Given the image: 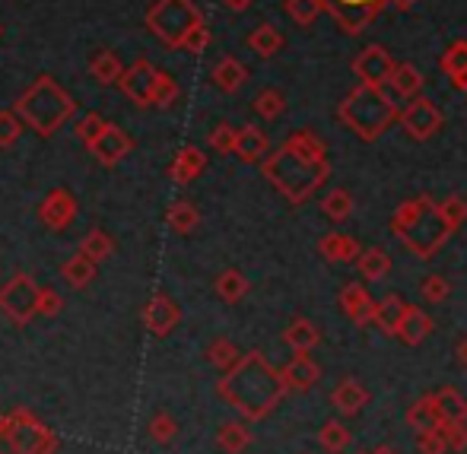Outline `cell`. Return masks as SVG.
I'll return each instance as SVG.
<instances>
[{
  "instance_id": "cell-50",
  "label": "cell",
  "mask_w": 467,
  "mask_h": 454,
  "mask_svg": "<svg viewBox=\"0 0 467 454\" xmlns=\"http://www.w3.org/2000/svg\"><path fill=\"white\" fill-rule=\"evenodd\" d=\"M417 451L420 454H449V442H445V432L442 429H430V432H420L417 436Z\"/></svg>"
},
{
  "instance_id": "cell-22",
  "label": "cell",
  "mask_w": 467,
  "mask_h": 454,
  "mask_svg": "<svg viewBox=\"0 0 467 454\" xmlns=\"http://www.w3.org/2000/svg\"><path fill=\"white\" fill-rule=\"evenodd\" d=\"M407 302H404V295H398V293H388L385 299H379L375 302V315H372V325L379 327L385 337H394L398 334V327H400V321H404V315H407Z\"/></svg>"
},
{
  "instance_id": "cell-9",
  "label": "cell",
  "mask_w": 467,
  "mask_h": 454,
  "mask_svg": "<svg viewBox=\"0 0 467 454\" xmlns=\"http://www.w3.org/2000/svg\"><path fill=\"white\" fill-rule=\"evenodd\" d=\"M398 124L404 128V134L410 137V140L426 143V140H432L439 130H442L445 115L430 96H417V98H410L404 108H400Z\"/></svg>"
},
{
  "instance_id": "cell-48",
  "label": "cell",
  "mask_w": 467,
  "mask_h": 454,
  "mask_svg": "<svg viewBox=\"0 0 467 454\" xmlns=\"http://www.w3.org/2000/svg\"><path fill=\"white\" fill-rule=\"evenodd\" d=\"M175 432H179V423H175L169 413H156V417L150 419V436H153V442L169 445L175 439Z\"/></svg>"
},
{
  "instance_id": "cell-33",
  "label": "cell",
  "mask_w": 467,
  "mask_h": 454,
  "mask_svg": "<svg viewBox=\"0 0 467 454\" xmlns=\"http://www.w3.org/2000/svg\"><path fill=\"white\" fill-rule=\"evenodd\" d=\"M248 48H252L258 57H274L283 48L280 29H277V26H271V23L254 26V29L248 32Z\"/></svg>"
},
{
  "instance_id": "cell-29",
  "label": "cell",
  "mask_w": 467,
  "mask_h": 454,
  "mask_svg": "<svg viewBox=\"0 0 467 454\" xmlns=\"http://www.w3.org/2000/svg\"><path fill=\"white\" fill-rule=\"evenodd\" d=\"M357 271L363 276L366 283H381L388 273H391V254L385 252V248H366L363 254H359L357 261Z\"/></svg>"
},
{
  "instance_id": "cell-18",
  "label": "cell",
  "mask_w": 467,
  "mask_h": 454,
  "mask_svg": "<svg viewBox=\"0 0 467 454\" xmlns=\"http://www.w3.org/2000/svg\"><path fill=\"white\" fill-rule=\"evenodd\" d=\"M363 252L366 248L359 245L353 235H344V232H327L318 239V254L327 264H357Z\"/></svg>"
},
{
  "instance_id": "cell-34",
  "label": "cell",
  "mask_w": 467,
  "mask_h": 454,
  "mask_svg": "<svg viewBox=\"0 0 467 454\" xmlns=\"http://www.w3.org/2000/svg\"><path fill=\"white\" fill-rule=\"evenodd\" d=\"M321 213L331 222H347L353 216V194L347 188H331L321 197Z\"/></svg>"
},
{
  "instance_id": "cell-1",
  "label": "cell",
  "mask_w": 467,
  "mask_h": 454,
  "mask_svg": "<svg viewBox=\"0 0 467 454\" xmlns=\"http://www.w3.org/2000/svg\"><path fill=\"white\" fill-rule=\"evenodd\" d=\"M265 179L286 197L293 207L308 203L331 179L327 143L315 130H293L286 140L261 162Z\"/></svg>"
},
{
  "instance_id": "cell-16",
  "label": "cell",
  "mask_w": 467,
  "mask_h": 454,
  "mask_svg": "<svg viewBox=\"0 0 467 454\" xmlns=\"http://www.w3.org/2000/svg\"><path fill=\"white\" fill-rule=\"evenodd\" d=\"M375 302H379V299H372V293L363 286V283H347V286L340 289V308H344V315L357 327L372 325Z\"/></svg>"
},
{
  "instance_id": "cell-49",
  "label": "cell",
  "mask_w": 467,
  "mask_h": 454,
  "mask_svg": "<svg viewBox=\"0 0 467 454\" xmlns=\"http://www.w3.org/2000/svg\"><path fill=\"white\" fill-rule=\"evenodd\" d=\"M105 124H109V121H105L102 115H96V111H87V115H83L80 121H77V128H74V130H77V137H80V140L89 147V143H93L96 137L105 130Z\"/></svg>"
},
{
  "instance_id": "cell-17",
  "label": "cell",
  "mask_w": 467,
  "mask_h": 454,
  "mask_svg": "<svg viewBox=\"0 0 467 454\" xmlns=\"http://www.w3.org/2000/svg\"><path fill=\"white\" fill-rule=\"evenodd\" d=\"M369 400H372L369 387H366L363 381H357V378H344L331 391V404H334V410H337L340 417H357V413H363L366 407H369Z\"/></svg>"
},
{
  "instance_id": "cell-25",
  "label": "cell",
  "mask_w": 467,
  "mask_h": 454,
  "mask_svg": "<svg viewBox=\"0 0 467 454\" xmlns=\"http://www.w3.org/2000/svg\"><path fill=\"white\" fill-rule=\"evenodd\" d=\"M203 169H207V156L197 147H182L179 156L172 160V166H169V179L175 184H191Z\"/></svg>"
},
{
  "instance_id": "cell-14",
  "label": "cell",
  "mask_w": 467,
  "mask_h": 454,
  "mask_svg": "<svg viewBox=\"0 0 467 454\" xmlns=\"http://www.w3.org/2000/svg\"><path fill=\"white\" fill-rule=\"evenodd\" d=\"M38 220H42L48 229H55V232L67 229L70 222L77 220V197L70 194V191H64V188L48 191V194H45V201L38 203Z\"/></svg>"
},
{
  "instance_id": "cell-19",
  "label": "cell",
  "mask_w": 467,
  "mask_h": 454,
  "mask_svg": "<svg viewBox=\"0 0 467 454\" xmlns=\"http://www.w3.org/2000/svg\"><path fill=\"white\" fill-rule=\"evenodd\" d=\"M280 375H283V381H286L289 391H312V387L321 381V366L315 363L308 353H296V356L280 368Z\"/></svg>"
},
{
  "instance_id": "cell-39",
  "label": "cell",
  "mask_w": 467,
  "mask_h": 454,
  "mask_svg": "<svg viewBox=\"0 0 467 454\" xmlns=\"http://www.w3.org/2000/svg\"><path fill=\"white\" fill-rule=\"evenodd\" d=\"M242 359V353H239V346L233 344V340H226V337H216V340H210V346H207V363L213 366V368H220V372H229L235 363Z\"/></svg>"
},
{
  "instance_id": "cell-31",
  "label": "cell",
  "mask_w": 467,
  "mask_h": 454,
  "mask_svg": "<svg viewBox=\"0 0 467 454\" xmlns=\"http://www.w3.org/2000/svg\"><path fill=\"white\" fill-rule=\"evenodd\" d=\"M166 222H169V229H172V232L191 235L197 226H201V210L182 197V201H172V207H169V213H166Z\"/></svg>"
},
{
  "instance_id": "cell-13",
  "label": "cell",
  "mask_w": 467,
  "mask_h": 454,
  "mask_svg": "<svg viewBox=\"0 0 467 454\" xmlns=\"http://www.w3.org/2000/svg\"><path fill=\"white\" fill-rule=\"evenodd\" d=\"M179 321H182L179 302L166 293H156L153 299L147 302V308H143V325H147V331L153 334V337L172 334L175 327H179Z\"/></svg>"
},
{
  "instance_id": "cell-51",
  "label": "cell",
  "mask_w": 467,
  "mask_h": 454,
  "mask_svg": "<svg viewBox=\"0 0 467 454\" xmlns=\"http://www.w3.org/2000/svg\"><path fill=\"white\" fill-rule=\"evenodd\" d=\"M61 308H64V295L57 293V289H51V286L38 289V315L55 318V315H61Z\"/></svg>"
},
{
  "instance_id": "cell-10",
  "label": "cell",
  "mask_w": 467,
  "mask_h": 454,
  "mask_svg": "<svg viewBox=\"0 0 467 454\" xmlns=\"http://www.w3.org/2000/svg\"><path fill=\"white\" fill-rule=\"evenodd\" d=\"M38 283L29 273H16L13 280L4 283L0 289V308L6 312V318L16 325H29L38 315Z\"/></svg>"
},
{
  "instance_id": "cell-44",
  "label": "cell",
  "mask_w": 467,
  "mask_h": 454,
  "mask_svg": "<svg viewBox=\"0 0 467 454\" xmlns=\"http://www.w3.org/2000/svg\"><path fill=\"white\" fill-rule=\"evenodd\" d=\"M235 140H239V130H235L233 124H226V121H220L207 134L210 150H213V153H220V156H235Z\"/></svg>"
},
{
  "instance_id": "cell-8",
  "label": "cell",
  "mask_w": 467,
  "mask_h": 454,
  "mask_svg": "<svg viewBox=\"0 0 467 454\" xmlns=\"http://www.w3.org/2000/svg\"><path fill=\"white\" fill-rule=\"evenodd\" d=\"M417 0H327V16L337 23L344 36H363L385 6H398L400 13L413 10Z\"/></svg>"
},
{
  "instance_id": "cell-40",
  "label": "cell",
  "mask_w": 467,
  "mask_h": 454,
  "mask_svg": "<svg viewBox=\"0 0 467 454\" xmlns=\"http://www.w3.org/2000/svg\"><path fill=\"white\" fill-rule=\"evenodd\" d=\"M252 108H254V115H261L265 121H277L283 111H286V96H283L280 89L267 87V89H261L258 96H254Z\"/></svg>"
},
{
  "instance_id": "cell-53",
  "label": "cell",
  "mask_w": 467,
  "mask_h": 454,
  "mask_svg": "<svg viewBox=\"0 0 467 454\" xmlns=\"http://www.w3.org/2000/svg\"><path fill=\"white\" fill-rule=\"evenodd\" d=\"M210 38H213V36H210V26H207V23H201V26H197V29L185 38V48H182V51H191V55H201V51H207Z\"/></svg>"
},
{
  "instance_id": "cell-37",
  "label": "cell",
  "mask_w": 467,
  "mask_h": 454,
  "mask_svg": "<svg viewBox=\"0 0 467 454\" xmlns=\"http://www.w3.org/2000/svg\"><path fill=\"white\" fill-rule=\"evenodd\" d=\"M318 442L327 454H344L353 445V432L344 423H337V419H327L318 432Z\"/></svg>"
},
{
  "instance_id": "cell-21",
  "label": "cell",
  "mask_w": 467,
  "mask_h": 454,
  "mask_svg": "<svg viewBox=\"0 0 467 454\" xmlns=\"http://www.w3.org/2000/svg\"><path fill=\"white\" fill-rule=\"evenodd\" d=\"M404 423L410 426L413 432H430V429H442V413H439V404H436V394H423L417 397L404 413Z\"/></svg>"
},
{
  "instance_id": "cell-32",
  "label": "cell",
  "mask_w": 467,
  "mask_h": 454,
  "mask_svg": "<svg viewBox=\"0 0 467 454\" xmlns=\"http://www.w3.org/2000/svg\"><path fill=\"white\" fill-rule=\"evenodd\" d=\"M96 267L99 264H96L93 258H87V254L77 252L74 258L61 264V276H64V283H67V286L83 289V286H89V283L96 280Z\"/></svg>"
},
{
  "instance_id": "cell-28",
  "label": "cell",
  "mask_w": 467,
  "mask_h": 454,
  "mask_svg": "<svg viewBox=\"0 0 467 454\" xmlns=\"http://www.w3.org/2000/svg\"><path fill=\"white\" fill-rule=\"evenodd\" d=\"M423 74H420L417 67H413V64H398V67H394V74H391V80H388V87H391V92L398 98H407V102H410V98H417V96H423Z\"/></svg>"
},
{
  "instance_id": "cell-46",
  "label": "cell",
  "mask_w": 467,
  "mask_h": 454,
  "mask_svg": "<svg viewBox=\"0 0 467 454\" xmlns=\"http://www.w3.org/2000/svg\"><path fill=\"white\" fill-rule=\"evenodd\" d=\"M179 83H175V77H169V74H162L160 70V77H156V92H153V105L156 108H172L175 102H179Z\"/></svg>"
},
{
  "instance_id": "cell-52",
  "label": "cell",
  "mask_w": 467,
  "mask_h": 454,
  "mask_svg": "<svg viewBox=\"0 0 467 454\" xmlns=\"http://www.w3.org/2000/svg\"><path fill=\"white\" fill-rule=\"evenodd\" d=\"M442 432L451 451H467V419L464 423H442Z\"/></svg>"
},
{
  "instance_id": "cell-5",
  "label": "cell",
  "mask_w": 467,
  "mask_h": 454,
  "mask_svg": "<svg viewBox=\"0 0 467 454\" xmlns=\"http://www.w3.org/2000/svg\"><path fill=\"white\" fill-rule=\"evenodd\" d=\"M16 115L26 128H32L38 137H51L77 115V102L70 92H64L55 83V77H38L29 89L19 96Z\"/></svg>"
},
{
  "instance_id": "cell-36",
  "label": "cell",
  "mask_w": 467,
  "mask_h": 454,
  "mask_svg": "<svg viewBox=\"0 0 467 454\" xmlns=\"http://www.w3.org/2000/svg\"><path fill=\"white\" fill-rule=\"evenodd\" d=\"M283 10H286V16L293 19L296 26L308 29V26L318 23L321 13H327V0H286Z\"/></svg>"
},
{
  "instance_id": "cell-55",
  "label": "cell",
  "mask_w": 467,
  "mask_h": 454,
  "mask_svg": "<svg viewBox=\"0 0 467 454\" xmlns=\"http://www.w3.org/2000/svg\"><path fill=\"white\" fill-rule=\"evenodd\" d=\"M451 87L467 96V70H464V74H458V77H451Z\"/></svg>"
},
{
  "instance_id": "cell-24",
  "label": "cell",
  "mask_w": 467,
  "mask_h": 454,
  "mask_svg": "<svg viewBox=\"0 0 467 454\" xmlns=\"http://www.w3.org/2000/svg\"><path fill=\"white\" fill-rule=\"evenodd\" d=\"M283 344L293 353H312L321 344V331L318 325H312L308 318H293L283 331Z\"/></svg>"
},
{
  "instance_id": "cell-58",
  "label": "cell",
  "mask_w": 467,
  "mask_h": 454,
  "mask_svg": "<svg viewBox=\"0 0 467 454\" xmlns=\"http://www.w3.org/2000/svg\"><path fill=\"white\" fill-rule=\"evenodd\" d=\"M359 454H369V451H359Z\"/></svg>"
},
{
  "instance_id": "cell-57",
  "label": "cell",
  "mask_w": 467,
  "mask_h": 454,
  "mask_svg": "<svg viewBox=\"0 0 467 454\" xmlns=\"http://www.w3.org/2000/svg\"><path fill=\"white\" fill-rule=\"evenodd\" d=\"M4 419H6V413H0V426H4Z\"/></svg>"
},
{
  "instance_id": "cell-4",
  "label": "cell",
  "mask_w": 467,
  "mask_h": 454,
  "mask_svg": "<svg viewBox=\"0 0 467 454\" xmlns=\"http://www.w3.org/2000/svg\"><path fill=\"white\" fill-rule=\"evenodd\" d=\"M398 118H400V108L385 92V87L357 83V87L344 96V102L337 105V121L363 143H375Z\"/></svg>"
},
{
  "instance_id": "cell-23",
  "label": "cell",
  "mask_w": 467,
  "mask_h": 454,
  "mask_svg": "<svg viewBox=\"0 0 467 454\" xmlns=\"http://www.w3.org/2000/svg\"><path fill=\"white\" fill-rule=\"evenodd\" d=\"M430 334H432V318L423 312V308L410 305V308H407L404 321H400V327H398V334H394V337H398L404 346H420L426 337H430Z\"/></svg>"
},
{
  "instance_id": "cell-11",
  "label": "cell",
  "mask_w": 467,
  "mask_h": 454,
  "mask_svg": "<svg viewBox=\"0 0 467 454\" xmlns=\"http://www.w3.org/2000/svg\"><path fill=\"white\" fill-rule=\"evenodd\" d=\"M398 61L391 57V51L381 48V45H366L357 57H353V74L359 77V83L366 87H388Z\"/></svg>"
},
{
  "instance_id": "cell-38",
  "label": "cell",
  "mask_w": 467,
  "mask_h": 454,
  "mask_svg": "<svg viewBox=\"0 0 467 454\" xmlns=\"http://www.w3.org/2000/svg\"><path fill=\"white\" fill-rule=\"evenodd\" d=\"M216 445L226 454H242L252 445V432H248L245 423H223L220 432H216Z\"/></svg>"
},
{
  "instance_id": "cell-26",
  "label": "cell",
  "mask_w": 467,
  "mask_h": 454,
  "mask_svg": "<svg viewBox=\"0 0 467 454\" xmlns=\"http://www.w3.org/2000/svg\"><path fill=\"white\" fill-rule=\"evenodd\" d=\"M210 80H213V87L220 92H229V96H233V92H239L248 83V67L239 61V57H223V61H216Z\"/></svg>"
},
{
  "instance_id": "cell-20",
  "label": "cell",
  "mask_w": 467,
  "mask_h": 454,
  "mask_svg": "<svg viewBox=\"0 0 467 454\" xmlns=\"http://www.w3.org/2000/svg\"><path fill=\"white\" fill-rule=\"evenodd\" d=\"M235 156H239L245 166H254V162H265L271 156V140L261 128L254 124H245L239 128V140H235Z\"/></svg>"
},
{
  "instance_id": "cell-12",
  "label": "cell",
  "mask_w": 467,
  "mask_h": 454,
  "mask_svg": "<svg viewBox=\"0 0 467 454\" xmlns=\"http://www.w3.org/2000/svg\"><path fill=\"white\" fill-rule=\"evenodd\" d=\"M156 77L160 70L153 67L150 61H134L121 77V92L130 98L134 105H153V92H156Z\"/></svg>"
},
{
  "instance_id": "cell-6",
  "label": "cell",
  "mask_w": 467,
  "mask_h": 454,
  "mask_svg": "<svg viewBox=\"0 0 467 454\" xmlns=\"http://www.w3.org/2000/svg\"><path fill=\"white\" fill-rule=\"evenodd\" d=\"M203 23V13L194 0H156L147 10V26L162 45L185 48V38Z\"/></svg>"
},
{
  "instance_id": "cell-15",
  "label": "cell",
  "mask_w": 467,
  "mask_h": 454,
  "mask_svg": "<svg viewBox=\"0 0 467 454\" xmlns=\"http://www.w3.org/2000/svg\"><path fill=\"white\" fill-rule=\"evenodd\" d=\"M130 150H134V140H130V137L124 134L118 124H105L102 134H99L96 140L89 143V153H93L96 160L102 162V166H109V169L118 166V162H121L124 156L130 153Z\"/></svg>"
},
{
  "instance_id": "cell-47",
  "label": "cell",
  "mask_w": 467,
  "mask_h": 454,
  "mask_svg": "<svg viewBox=\"0 0 467 454\" xmlns=\"http://www.w3.org/2000/svg\"><path fill=\"white\" fill-rule=\"evenodd\" d=\"M26 124L16 111H0V147H13L23 137Z\"/></svg>"
},
{
  "instance_id": "cell-41",
  "label": "cell",
  "mask_w": 467,
  "mask_h": 454,
  "mask_svg": "<svg viewBox=\"0 0 467 454\" xmlns=\"http://www.w3.org/2000/svg\"><path fill=\"white\" fill-rule=\"evenodd\" d=\"M111 252H115V242H111V235L102 232V229H93V232H87L80 239V254L93 258L96 264H102L105 258H111Z\"/></svg>"
},
{
  "instance_id": "cell-45",
  "label": "cell",
  "mask_w": 467,
  "mask_h": 454,
  "mask_svg": "<svg viewBox=\"0 0 467 454\" xmlns=\"http://www.w3.org/2000/svg\"><path fill=\"white\" fill-rule=\"evenodd\" d=\"M420 293H423V299L430 302V305H442V302L451 295V283H449V276H442V273H430L423 283H420Z\"/></svg>"
},
{
  "instance_id": "cell-43",
  "label": "cell",
  "mask_w": 467,
  "mask_h": 454,
  "mask_svg": "<svg viewBox=\"0 0 467 454\" xmlns=\"http://www.w3.org/2000/svg\"><path fill=\"white\" fill-rule=\"evenodd\" d=\"M439 67H442V74L449 77H458L467 70V38H458V42H451L449 48L442 51V57H439Z\"/></svg>"
},
{
  "instance_id": "cell-42",
  "label": "cell",
  "mask_w": 467,
  "mask_h": 454,
  "mask_svg": "<svg viewBox=\"0 0 467 454\" xmlns=\"http://www.w3.org/2000/svg\"><path fill=\"white\" fill-rule=\"evenodd\" d=\"M439 216H442V222L451 229V235H455L467 222V197L449 194L445 201H439Z\"/></svg>"
},
{
  "instance_id": "cell-7",
  "label": "cell",
  "mask_w": 467,
  "mask_h": 454,
  "mask_svg": "<svg viewBox=\"0 0 467 454\" xmlns=\"http://www.w3.org/2000/svg\"><path fill=\"white\" fill-rule=\"evenodd\" d=\"M57 436L29 410H10L0 426V454H55Z\"/></svg>"
},
{
  "instance_id": "cell-2",
  "label": "cell",
  "mask_w": 467,
  "mask_h": 454,
  "mask_svg": "<svg viewBox=\"0 0 467 454\" xmlns=\"http://www.w3.org/2000/svg\"><path fill=\"white\" fill-rule=\"evenodd\" d=\"M216 394L229 407H235L248 423H258V419H267L277 410L289 387L283 381L280 368L267 363L261 350H252L242 353V359L229 372H223V378L216 381Z\"/></svg>"
},
{
  "instance_id": "cell-35",
  "label": "cell",
  "mask_w": 467,
  "mask_h": 454,
  "mask_svg": "<svg viewBox=\"0 0 467 454\" xmlns=\"http://www.w3.org/2000/svg\"><path fill=\"white\" fill-rule=\"evenodd\" d=\"M436 404L439 413H442V423H464L467 419V400L458 387H439Z\"/></svg>"
},
{
  "instance_id": "cell-3",
  "label": "cell",
  "mask_w": 467,
  "mask_h": 454,
  "mask_svg": "<svg viewBox=\"0 0 467 454\" xmlns=\"http://www.w3.org/2000/svg\"><path fill=\"white\" fill-rule=\"evenodd\" d=\"M391 232L423 261L436 258L439 248L451 239V229L439 216V203L432 201V194H417L400 203L391 216Z\"/></svg>"
},
{
  "instance_id": "cell-27",
  "label": "cell",
  "mask_w": 467,
  "mask_h": 454,
  "mask_svg": "<svg viewBox=\"0 0 467 454\" xmlns=\"http://www.w3.org/2000/svg\"><path fill=\"white\" fill-rule=\"evenodd\" d=\"M124 64L121 57L115 55V51H96L93 57H89V74H93L96 83H102V87H115V83H121L124 77Z\"/></svg>"
},
{
  "instance_id": "cell-30",
  "label": "cell",
  "mask_w": 467,
  "mask_h": 454,
  "mask_svg": "<svg viewBox=\"0 0 467 454\" xmlns=\"http://www.w3.org/2000/svg\"><path fill=\"white\" fill-rule=\"evenodd\" d=\"M213 289H216V295H220L223 302H229V305H239V302L248 295V289H252V283H248V276L242 271L229 267V271H223L220 276H216Z\"/></svg>"
},
{
  "instance_id": "cell-56",
  "label": "cell",
  "mask_w": 467,
  "mask_h": 454,
  "mask_svg": "<svg viewBox=\"0 0 467 454\" xmlns=\"http://www.w3.org/2000/svg\"><path fill=\"white\" fill-rule=\"evenodd\" d=\"M369 454H400V451L391 449V445H379V449H372Z\"/></svg>"
},
{
  "instance_id": "cell-54",
  "label": "cell",
  "mask_w": 467,
  "mask_h": 454,
  "mask_svg": "<svg viewBox=\"0 0 467 454\" xmlns=\"http://www.w3.org/2000/svg\"><path fill=\"white\" fill-rule=\"evenodd\" d=\"M252 4H254V0H223V6H226V10H233V13H245Z\"/></svg>"
}]
</instances>
